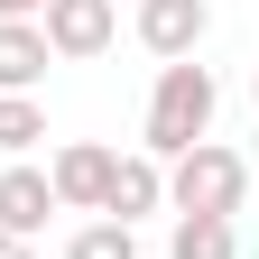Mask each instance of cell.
I'll list each match as a JSON object with an SVG mask.
<instances>
[{
  "instance_id": "13",
  "label": "cell",
  "mask_w": 259,
  "mask_h": 259,
  "mask_svg": "<svg viewBox=\"0 0 259 259\" xmlns=\"http://www.w3.org/2000/svg\"><path fill=\"white\" fill-rule=\"evenodd\" d=\"M0 259H37V241H10V232H0Z\"/></svg>"
},
{
  "instance_id": "2",
  "label": "cell",
  "mask_w": 259,
  "mask_h": 259,
  "mask_svg": "<svg viewBox=\"0 0 259 259\" xmlns=\"http://www.w3.org/2000/svg\"><path fill=\"white\" fill-rule=\"evenodd\" d=\"M241 204H250V157H241V148L204 139V148H185L176 167H167V213H204V222H232Z\"/></svg>"
},
{
  "instance_id": "1",
  "label": "cell",
  "mask_w": 259,
  "mask_h": 259,
  "mask_svg": "<svg viewBox=\"0 0 259 259\" xmlns=\"http://www.w3.org/2000/svg\"><path fill=\"white\" fill-rule=\"evenodd\" d=\"M213 111H222V83H213V65H157V83H148V111H139V157H157V167H176L185 148H204L213 139Z\"/></svg>"
},
{
  "instance_id": "12",
  "label": "cell",
  "mask_w": 259,
  "mask_h": 259,
  "mask_svg": "<svg viewBox=\"0 0 259 259\" xmlns=\"http://www.w3.org/2000/svg\"><path fill=\"white\" fill-rule=\"evenodd\" d=\"M0 19H47V0H0Z\"/></svg>"
},
{
  "instance_id": "5",
  "label": "cell",
  "mask_w": 259,
  "mask_h": 259,
  "mask_svg": "<svg viewBox=\"0 0 259 259\" xmlns=\"http://www.w3.org/2000/svg\"><path fill=\"white\" fill-rule=\"evenodd\" d=\"M111 157H120V148H102V139H65V148L47 157L56 213H102V194H111Z\"/></svg>"
},
{
  "instance_id": "14",
  "label": "cell",
  "mask_w": 259,
  "mask_h": 259,
  "mask_svg": "<svg viewBox=\"0 0 259 259\" xmlns=\"http://www.w3.org/2000/svg\"><path fill=\"white\" fill-rule=\"evenodd\" d=\"M250 102H259V83H250Z\"/></svg>"
},
{
  "instance_id": "11",
  "label": "cell",
  "mask_w": 259,
  "mask_h": 259,
  "mask_svg": "<svg viewBox=\"0 0 259 259\" xmlns=\"http://www.w3.org/2000/svg\"><path fill=\"white\" fill-rule=\"evenodd\" d=\"M65 259H139V232H130V222H102L93 213L74 241H65Z\"/></svg>"
},
{
  "instance_id": "8",
  "label": "cell",
  "mask_w": 259,
  "mask_h": 259,
  "mask_svg": "<svg viewBox=\"0 0 259 259\" xmlns=\"http://www.w3.org/2000/svg\"><path fill=\"white\" fill-rule=\"evenodd\" d=\"M47 37H37V19H0V93H37L47 83Z\"/></svg>"
},
{
  "instance_id": "6",
  "label": "cell",
  "mask_w": 259,
  "mask_h": 259,
  "mask_svg": "<svg viewBox=\"0 0 259 259\" xmlns=\"http://www.w3.org/2000/svg\"><path fill=\"white\" fill-rule=\"evenodd\" d=\"M148 213H167V167H157V157H111V194H102V222H130V232H139Z\"/></svg>"
},
{
  "instance_id": "9",
  "label": "cell",
  "mask_w": 259,
  "mask_h": 259,
  "mask_svg": "<svg viewBox=\"0 0 259 259\" xmlns=\"http://www.w3.org/2000/svg\"><path fill=\"white\" fill-rule=\"evenodd\" d=\"M167 259H241V222H204V213H176Z\"/></svg>"
},
{
  "instance_id": "15",
  "label": "cell",
  "mask_w": 259,
  "mask_h": 259,
  "mask_svg": "<svg viewBox=\"0 0 259 259\" xmlns=\"http://www.w3.org/2000/svg\"><path fill=\"white\" fill-rule=\"evenodd\" d=\"M250 176H259V157H250Z\"/></svg>"
},
{
  "instance_id": "3",
  "label": "cell",
  "mask_w": 259,
  "mask_h": 259,
  "mask_svg": "<svg viewBox=\"0 0 259 259\" xmlns=\"http://www.w3.org/2000/svg\"><path fill=\"white\" fill-rule=\"evenodd\" d=\"M37 37H47V56H56V65H93V56L120 37V0H47Z\"/></svg>"
},
{
  "instance_id": "10",
  "label": "cell",
  "mask_w": 259,
  "mask_h": 259,
  "mask_svg": "<svg viewBox=\"0 0 259 259\" xmlns=\"http://www.w3.org/2000/svg\"><path fill=\"white\" fill-rule=\"evenodd\" d=\"M47 139V102L37 93H0V157H28Z\"/></svg>"
},
{
  "instance_id": "7",
  "label": "cell",
  "mask_w": 259,
  "mask_h": 259,
  "mask_svg": "<svg viewBox=\"0 0 259 259\" xmlns=\"http://www.w3.org/2000/svg\"><path fill=\"white\" fill-rule=\"evenodd\" d=\"M47 213H56V185H47V167L10 157V167H0V232H10V241H37V232H47Z\"/></svg>"
},
{
  "instance_id": "4",
  "label": "cell",
  "mask_w": 259,
  "mask_h": 259,
  "mask_svg": "<svg viewBox=\"0 0 259 259\" xmlns=\"http://www.w3.org/2000/svg\"><path fill=\"white\" fill-rule=\"evenodd\" d=\"M130 28H139V47H148L157 65H185L194 47L213 37V0H139Z\"/></svg>"
}]
</instances>
